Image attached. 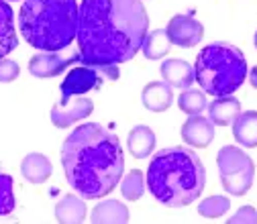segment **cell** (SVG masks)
I'll list each match as a JSON object with an SVG mask.
<instances>
[{
    "label": "cell",
    "instance_id": "cell-20",
    "mask_svg": "<svg viewBox=\"0 0 257 224\" xmlns=\"http://www.w3.org/2000/svg\"><path fill=\"white\" fill-rule=\"evenodd\" d=\"M126 147H128V153L137 159H145L153 153L155 149V133L145 124H137L135 129L128 133V139H126Z\"/></svg>",
    "mask_w": 257,
    "mask_h": 224
},
{
    "label": "cell",
    "instance_id": "cell-3",
    "mask_svg": "<svg viewBox=\"0 0 257 224\" xmlns=\"http://www.w3.org/2000/svg\"><path fill=\"white\" fill-rule=\"evenodd\" d=\"M206 171L200 157L188 147L159 151L149 163L147 185L151 196L164 206H190L204 189Z\"/></svg>",
    "mask_w": 257,
    "mask_h": 224
},
{
    "label": "cell",
    "instance_id": "cell-7",
    "mask_svg": "<svg viewBox=\"0 0 257 224\" xmlns=\"http://www.w3.org/2000/svg\"><path fill=\"white\" fill-rule=\"evenodd\" d=\"M118 78V68L116 66H102V63H82V66L74 68L66 80L61 82V98L68 96H84L90 90L102 88L104 82H114Z\"/></svg>",
    "mask_w": 257,
    "mask_h": 224
},
{
    "label": "cell",
    "instance_id": "cell-1",
    "mask_svg": "<svg viewBox=\"0 0 257 224\" xmlns=\"http://www.w3.org/2000/svg\"><path fill=\"white\" fill-rule=\"evenodd\" d=\"M149 17L141 0H82L78 61L118 66L133 59L147 37Z\"/></svg>",
    "mask_w": 257,
    "mask_h": 224
},
{
    "label": "cell",
    "instance_id": "cell-15",
    "mask_svg": "<svg viewBox=\"0 0 257 224\" xmlns=\"http://www.w3.org/2000/svg\"><path fill=\"white\" fill-rule=\"evenodd\" d=\"M241 114V102L233 96H220L208 104V118L216 126H229Z\"/></svg>",
    "mask_w": 257,
    "mask_h": 224
},
{
    "label": "cell",
    "instance_id": "cell-17",
    "mask_svg": "<svg viewBox=\"0 0 257 224\" xmlns=\"http://www.w3.org/2000/svg\"><path fill=\"white\" fill-rule=\"evenodd\" d=\"M90 220L94 224H122L131 220V212L118 200H104L92 210Z\"/></svg>",
    "mask_w": 257,
    "mask_h": 224
},
{
    "label": "cell",
    "instance_id": "cell-23",
    "mask_svg": "<svg viewBox=\"0 0 257 224\" xmlns=\"http://www.w3.org/2000/svg\"><path fill=\"white\" fill-rule=\"evenodd\" d=\"M120 191L128 202H137L145 191V175L139 169L128 171L124 177H120Z\"/></svg>",
    "mask_w": 257,
    "mask_h": 224
},
{
    "label": "cell",
    "instance_id": "cell-6",
    "mask_svg": "<svg viewBox=\"0 0 257 224\" xmlns=\"http://www.w3.org/2000/svg\"><path fill=\"white\" fill-rule=\"evenodd\" d=\"M216 163L220 171V183L231 196H245L253 185L255 165L253 159L243 153L239 147H222L216 155Z\"/></svg>",
    "mask_w": 257,
    "mask_h": 224
},
{
    "label": "cell",
    "instance_id": "cell-9",
    "mask_svg": "<svg viewBox=\"0 0 257 224\" xmlns=\"http://www.w3.org/2000/svg\"><path fill=\"white\" fill-rule=\"evenodd\" d=\"M168 35L178 47H194L204 37V27L190 15H176L168 23Z\"/></svg>",
    "mask_w": 257,
    "mask_h": 224
},
{
    "label": "cell",
    "instance_id": "cell-16",
    "mask_svg": "<svg viewBox=\"0 0 257 224\" xmlns=\"http://www.w3.org/2000/svg\"><path fill=\"white\" fill-rule=\"evenodd\" d=\"M21 171H23V177L31 183H43L49 179L51 171H53V165L51 161L41 155V153H29L25 159H23V163H21Z\"/></svg>",
    "mask_w": 257,
    "mask_h": 224
},
{
    "label": "cell",
    "instance_id": "cell-8",
    "mask_svg": "<svg viewBox=\"0 0 257 224\" xmlns=\"http://www.w3.org/2000/svg\"><path fill=\"white\" fill-rule=\"evenodd\" d=\"M94 110V102L86 96H68L51 108V122L57 129H70L82 118H88Z\"/></svg>",
    "mask_w": 257,
    "mask_h": 224
},
{
    "label": "cell",
    "instance_id": "cell-28",
    "mask_svg": "<svg viewBox=\"0 0 257 224\" xmlns=\"http://www.w3.org/2000/svg\"><path fill=\"white\" fill-rule=\"evenodd\" d=\"M249 82H251V86L257 90V68L251 70V74H249Z\"/></svg>",
    "mask_w": 257,
    "mask_h": 224
},
{
    "label": "cell",
    "instance_id": "cell-10",
    "mask_svg": "<svg viewBox=\"0 0 257 224\" xmlns=\"http://www.w3.org/2000/svg\"><path fill=\"white\" fill-rule=\"evenodd\" d=\"M182 139L190 147H208L214 139V122L202 114L190 116L182 124Z\"/></svg>",
    "mask_w": 257,
    "mask_h": 224
},
{
    "label": "cell",
    "instance_id": "cell-19",
    "mask_svg": "<svg viewBox=\"0 0 257 224\" xmlns=\"http://www.w3.org/2000/svg\"><path fill=\"white\" fill-rule=\"evenodd\" d=\"M86 204L80 196L68 194L55 204V218L63 224H78L86 220Z\"/></svg>",
    "mask_w": 257,
    "mask_h": 224
},
{
    "label": "cell",
    "instance_id": "cell-29",
    "mask_svg": "<svg viewBox=\"0 0 257 224\" xmlns=\"http://www.w3.org/2000/svg\"><path fill=\"white\" fill-rule=\"evenodd\" d=\"M253 41H255V47H257V33H255V39Z\"/></svg>",
    "mask_w": 257,
    "mask_h": 224
},
{
    "label": "cell",
    "instance_id": "cell-27",
    "mask_svg": "<svg viewBox=\"0 0 257 224\" xmlns=\"http://www.w3.org/2000/svg\"><path fill=\"white\" fill-rule=\"evenodd\" d=\"M229 222H231V224H239V222H243V224H255V222H257V212H255L253 206H241V208L229 218Z\"/></svg>",
    "mask_w": 257,
    "mask_h": 224
},
{
    "label": "cell",
    "instance_id": "cell-22",
    "mask_svg": "<svg viewBox=\"0 0 257 224\" xmlns=\"http://www.w3.org/2000/svg\"><path fill=\"white\" fill-rule=\"evenodd\" d=\"M178 106L182 112L194 116V114H200L202 110L208 108V100H206V94L204 90H194V88H186L180 98H178Z\"/></svg>",
    "mask_w": 257,
    "mask_h": 224
},
{
    "label": "cell",
    "instance_id": "cell-18",
    "mask_svg": "<svg viewBox=\"0 0 257 224\" xmlns=\"http://www.w3.org/2000/svg\"><path fill=\"white\" fill-rule=\"evenodd\" d=\"M233 135L241 147H257V110L241 112L233 120Z\"/></svg>",
    "mask_w": 257,
    "mask_h": 224
},
{
    "label": "cell",
    "instance_id": "cell-2",
    "mask_svg": "<svg viewBox=\"0 0 257 224\" xmlns=\"http://www.w3.org/2000/svg\"><path fill=\"white\" fill-rule=\"evenodd\" d=\"M61 163L68 183L84 200L104 198L118 185L124 155L118 137L102 124H80L63 141Z\"/></svg>",
    "mask_w": 257,
    "mask_h": 224
},
{
    "label": "cell",
    "instance_id": "cell-21",
    "mask_svg": "<svg viewBox=\"0 0 257 224\" xmlns=\"http://www.w3.org/2000/svg\"><path fill=\"white\" fill-rule=\"evenodd\" d=\"M172 39L168 35L166 29H155L151 33H147L141 51L145 53L147 59H162L164 55H168L172 51Z\"/></svg>",
    "mask_w": 257,
    "mask_h": 224
},
{
    "label": "cell",
    "instance_id": "cell-25",
    "mask_svg": "<svg viewBox=\"0 0 257 224\" xmlns=\"http://www.w3.org/2000/svg\"><path fill=\"white\" fill-rule=\"evenodd\" d=\"M229 208L231 202L227 196H210L198 204V214L204 218H220L224 212H229Z\"/></svg>",
    "mask_w": 257,
    "mask_h": 224
},
{
    "label": "cell",
    "instance_id": "cell-5",
    "mask_svg": "<svg viewBox=\"0 0 257 224\" xmlns=\"http://www.w3.org/2000/svg\"><path fill=\"white\" fill-rule=\"evenodd\" d=\"M194 74L204 92L220 98L243 86L247 78V61L239 47L216 41L200 49Z\"/></svg>",
    "mask_w": 257,
    "mask_h": 224
},
{
    "label": "cell",
    "instance_id": "cell-26",
    "mask_svg": "<svg viewBox=\"0 0 257 224\" xmlns=\"http://www.w3.org/2000/svg\"><path fill=\"white\" fill-rule=\"evenodd\" d=\"M19 74H21V68H19L17 61L7 59V57L0 59V82H3V84L15 82L19 78Z\"/></svg>",
    "mask_w": 257,
    "mask_h": 224
},
{
    "label": "cell",
    "instance_id": "cell-11",
    "mask_svg": "<svg viewBox=\"0 0 257 224\" xmlns=\"http://www.w3.org/2000/svg\"><path fill=\"white\" fill-rule=\"evenodd\" d=\"M78 61V55L72 57V59H63L61 55L57 53H39V55H33L29 59V74L35 76V78H55L59 74H63L70 63H76Z\"/></svg>",
    "mask_w": 257,
    "mask_h": 224
},
{
    "label": "cell",
    "instance_id": "cell-24",
    "mask_svg": "<svg viewBox=\"0 0 257 224\" xmlns=\"http://www.w3.org/2000/svg\"><path fill=\"white\" fill-rule=\"evenodd\" d=\"M15 181L9 173L0 171V216H9L15 210Z\"/></svg>",
    "mask_w": 257,
    "mask_h": 224
},
{
    "label": "cell",
    "instance_id": "cell-13",
    "mask_svg": "<svg viewBox=\"0 0 257 224\" xmlns=\"http://www.w3.org/2000/svg\"><path fill=\"white\" fill-rule=\"evenodd\" d=\"M143 106L151 112H166L174 102V92L168 82H149L141 92Z\"/></svg>",
    "mask_w": 257,
    "mask_h": 224
},
{
    "label": "cell",
    "instance_id": "cell-14",
    "mask_svg": "<svg viewBox=\"0 0 257 224\" xmlns=\"http://www.w3.org/2000/svg\"><path fill=\"white\" fill-rule=\"evenodd\" d=\"M19 45V37L15 31V13L7 0H0V59L15 51Z\"/></svg>",
    "mask_w": 257,
    "mask_h": 224
},
{
    "label": "cell",
    "instance_id": "cell-12",
    "mask_svg": "<svg viewBox=\"0 0 257 224\" xmlns=\"http://www.w3.org/2000/svg\"><path fill=\"white\" fill-rule=\"evenodd\" d=\"M162 78L164 82H168L172 88H178V90H186L194 84L196 80V74H194V68L190 66L188 61L184 59H168L162 63Z\"/></svg>",
    "mask_w": 257,
    "mask_h": 224
},
{
    "label": "cell",
    "instance_id": "cell-4",
    "mask_svg": "<svg viewBox=\"0 0 257 224\" xmlns=\"http://www.w3.org/2000/svg\"><path fill=\"white\" fill-rule=\"evenodd\" d=\"M78 13L76 0H25L19 13V29L35 49L57 53L76 39Z\"/></svg>",
    "mask_w": 257,
    "mask_h": 224
}]
</instances>
